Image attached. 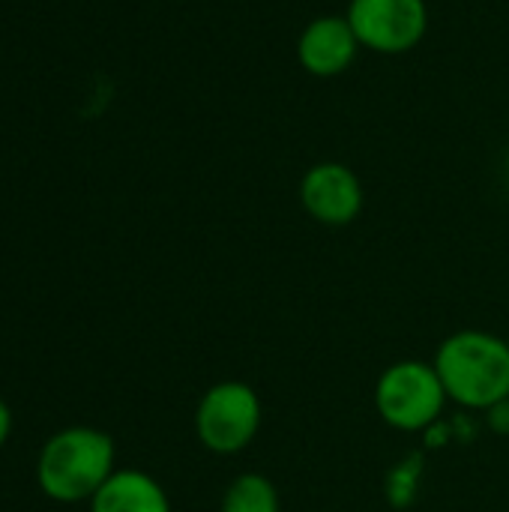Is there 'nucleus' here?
<instances>
[{
	"label": "nucleus",
	"instance_id": "f257e3e1",
	"mask_svg": "<svg viewBox=\"0 0 509 512\" xmlns=\"http://www.w3.org/2000/svg\"><path fill=\"white\" fill-rule=\"evenodd\" d=\"M432 366L447 390V399L465 411H486L509 396V342L489 330L450 333Z\"/></svg>",
	"mask_w": 509,
	"mask_h": 512
},
{
	"label": "nucleus",
	"instance_id": "f03ea898",
	"mask_svg": "<svg viewBox=\"0 0 509 512\" xmlns=\"http://www.w3.org/2000/svg\"><path fill=\"white\" fill-rule=\"evenodd\" d=\"M117 447L108 432L93 426H69L54 432L39 450V489L57 504H81L108 483L117 471Z\"/></svg>",
	"mask_w": 509,
	"mask_h": 512
},
{
	"label": "nucleus",
	"instance_id": "7ed1b4c3",
	"mask_svg": "<svg viewBox=\"0 0 509 512\" xmlns=\"http://www.w3.org/2000/svg\"><path fill=\"white\" fill-rule=\"evenodd\" d=\"M447 390L426 360L390 363L375 381V411L378 417L405 435H426L438 420H444Z\"/></svg>",
	"mask_w": 509,
	"mask_h": 512
},
{
	"label": "nucleus",
	"instance_id": "20e7f679",
	"mask_svg": "<svg viewBox=\"0 0 509 512\" xmlns=\"http://www.w3.org/2000/svg\"><path fill=\"white\" fill-rule=\"evenodd\" d=\"M264 423V405L252 384L219 381L195 405V435L216 456H237L252 447Z\"/></svg>",
	"mask_w": 509,
	"mask_h": 512
},
{
	"label": "nucleus",
	"instance_id": "39448f33",
	"mask_svg": "<svg viewBox=\"0 0 509 512\" xmlns=\"http://www.w3.org/2000/svg\"><path fill=\"white\" fill-rule=\"evenodd\" d=\"M360 48L375 54H405L426 36V0H351L345 12Z\"/></svg>",
	"mask_w": 509,
	"mask_h": 512
},
{
	"label": "nucleus",
	"instance_id": "423d86ee",
	"mask_svg": "<svg viewBox=\"0 0 509 512\" xmlns=\"http://www.w3.org/2000/svg\"><path fill=\"white\" fill-rule=\"evenodd\" d=\"M363 201L360 177L342 162H318L300 180L303 210L327 228L351 225L363 213Z\"/></svg>",
	"mask_w": 509,
	"mask_h": 512
},
{
	"label": "nucleus",
	"instance_id": "0eeeda50",
	"mask_svg": "<svg viewBox=\"0 0 509 512\" xmlns=\"http://www.w3.org/2000/svg\"><path fill=\"white\" fill-rule=\"evenodd\" d=\"M360 51V39L345 15H318L297 39V60L315 78L342 75Z\"/></svg>",
	"mask_w": 509,
	"mask_h": 512
},
{
	"label": "nucleus",
	"instance_id": "6e6552de",
	"mask_svg": "<svg viewBox=\"0 0 509 512\" xmlns=\"http://www.w3.org/2000/svg\"><path fill=\"white\" fill-rule=\"evenodd\" d=\"M90 512H171V498L150 474L123 468L90 498Z\"/></svg>",
	"mask_w": 509,
	"mask_h": 512
},
{
	"label": "nucleus",
	"instance_id": "1a4fd4ad",
	"mask_svg": "<svg viewBox=\"0 0 509 512\" xmlns=\"http://www.w3.org/2000/svg\"><path fill=\"white\" fill-rule=\"evenodd\" d=\"M219 512H282V498L270 477L246 471L228 483L219 501Z\"/></svg>",
	"mask_w": 509,
	"mask_h": 512
},
{
	"label": "nucleus",
	"instance_id": "9d476101",
	"mask_svg": "<svg viewBox=\"0 0 509 512\" xmlns=\"http://www.w3.org/2000/svg\"><path fill=\"white\" fill-rule=\"evenodd\" d=\"M423 477H426V459L423 453H408L405 459H399L387 477H384V498L393 510H408L417 504L420 489H423Z\"/></svg>",
	"mask_w": 509,
	"mask_h": 512
},
{
	"label": "nucleus",
	"instance_id": "9b49d317",
	"mask_svg": "<svg viewBox=\"0 0 509 512\" xmlns=\"http://www.w3.org/2000/svg\"><path fill=\"white\" fill-rule=\"evenodd\" d=\"M483 420H486V426H489L492 435L509 438V396L501 399V402H495L492 408H486L483 411Z\"/></svg>",
	"mask_w": 509,
	"mask_h": 512
},
{
	"label": "nucleus",
	"instance_id": "f8f14e48",
	"mask_svg": "<svg viewBox=\"0 0 509 512\" xmlns=\"http://www.w3.org/2000/svg\"><path fill=\"white\" fill-rule=\"evenodd\" d=\"M9 432H12V411H9V405L0 399V447L9 441Z\"/></svg>",
	"mask_w": 509,
	"mask_h": 512
},
{
	"label": "nucleus",
	"instance_id": "ddd939ff",
	"mask_svg": "<svg viewBox=\"0 0 509 512\" xmlns=\"http://www.w3.org/2000/svg\"><path fill=\"white\" fill-rule=\"evenodd\" d=\"M507 342H509V339H507Z\"/></svg>",
	"mask_w": 509,
	"mask_h": 512
}]
</instances>
